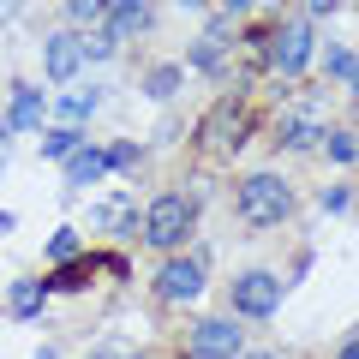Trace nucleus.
Masks as SVG:
<instances>
[{
	"instance_id": "ddd939ff",
	"label": "nucleus",
	"mask_w": 359,
	"mask_h": 359,
	"mask_svg": "<svg viewBox=\"0 0 359 359\" xmlns=\"http://www.w3.org/2000/svg\"><path fill=\"white\" fill-rule=\"evenodd\" d=\"M102 174H108V156H102V150H90V144H78V150L66 156V180H72V186H96Z\"/></svg>"
},
{
	"instance_id": "c756f323",
	"label": "nucleus",
	"mask_w": 359,
	"mask_h": 359,
	"mask_svg": "<svg viewBox=\"0 0 359 359\" xmlns=\"http://www.w3.org/2000/svg\"><path fill=\"white\" fill-rule=\"evenodd\" d=\"M174 6H186V13H204V6H210V0H174Z\"/></svg>"
},
{
	"instance_id": "7ed1b4c3",
	"label": "nucleus",
	"mask_w": 359,
	"mask_h": 359,
	"mask_svg": "<svg viewBox=\"0 0 359 359\" xmlns=\"http://www.w3.org/2000/svg\"><path fill=\"white\" fill-rule=\"evenodd\" d=\"M311 48H318V30H311L306 18H294V25H282V30H269V36H264V54H269V66H276L282 78L306 72Z\"/></svg>"
},
{
	"instance_id": "393cba45",
	"label": "nucleus",
	"mask_w": 359,
	"mask_h": 359,
	"mask_svg": "<svg viewBox=\"0 0 359 359\" xmlns=\"http://www.w3.org/2000/svg\"><path fill=\"white\" fill-rule=\"evenodd\" d=\"M66 13L90 25V18H102V13H108V0H66Z\"/></svg>"
},
{
	"instance_id": "4468645a",
	"label": "nucleus",
	"mask_w": 359,
	"mask_h": 359,
	"mask_svg": "<svg viewBox=\"0 0 359 359\" xmlns=\"http://www.w3.org/2000/svg\"><path fill=\"white\" fill-rule=\"evenodd\" d=\"M144 222V210L132 204V198H108L102 210H96V228H108V233H132Z\"/></svg>"
},
{
	"instance_id": "7c9ffc66",
	"label": "nucleus",
	"mask_w": 359,
	"mask_h": 359,
	"mask_svg": "<svg viewBox=\"0 0 359 359\" xmlns=\"http://www.w3.org/2000/svg\"><path fill=\"white\" fill-rule=\"evenodd\" d=\"M222 6H228V13H245V6H252V0H222Z\"/></svg>"
},
{
	"instance_id": "a211bd4d",
	"label": "nucleus",
	"mask_w": 359,
	"mask_h": 359,
	"mask_svg": "<svg viewBox=\"0 0 359 359\" xmlns=\"http://www.w3.org/2000/svg\"><path fill=\"white\" fill-rule=\"evenodd\" d=\"M323 72H330V84H353V48L335 42V48L323 54Z\"/></svg>"
},
{
	"instance_id": "2f4dec72",
	"label": "nucleus",
	"mask_w": 359,
	"mask_h": 359,
	"mask_svg": "<svg viewBox=\"0 0 359 359\" xmlns=\"http://www.w3.org/2000/svg\"><path fill=\"white\" fill-rule=\"evenodd\" d=\"M6 138H13V132H6V126H0V162H6Z\"/></svg>"
},
{
	"instance_id": "f8f14e48",
	"label": "nucleus",
	"mask_w": 359,
	"mask_h": 359,
	"mask_svg": "<svg viewBox=\"0 0 359 359\" xmlns=\"http://www.w3.org/2000/svg\"><path fill=\"white\" fill-rule=\"evenodd\" d=\"M42 114H48L42 90H36V84H18V90H13V108H6V132H36Z\"/></svg>"
},
{
	"instance_id": "39448f33",
	"label": "nucleus",
	"mask_w": 359,
	"mask_h": 359,
	"mask_svg": "<svg viewBox=\"0 0 359 359\" xmlns=\"http://www.w3.org/2000/svg\"><path fill=\"white\" fill-rule=\"evenodd\" d=\"M156 294H162L168 306H192V299L204 294V264H192V257H168V264L156 269Z\"/></svg>"
},
{
	"instance_id": "5701e85b",
	"label": "nucleus",
	"mask_w": 359,
	"mask_h": 359,
	"mask_svg": "<svg viewBox=\"0 0 359 359\" xmlns=\"http://www.w3.org/2000/svg\"><path fill=\"white\" fill-rule=\"evenodd\" d=\"M330 162H341V168L353 162V132H347V126H341V132H330Z\"/></svg>"
},
{
	"instance_id": "2eb2a0df",
	"label": "nucleus",
	"mask_w": 359,
	"mask_h": 359,
	"mask_svg": "<svg viewBox=\"0 0 359 359\" xmlns=\"http://www.w3.org/2000/svg\"><path fill=\"white\" fill-rule=\"evenodd\" d=\"M42 306H48V287H42V282H18V287H13V318H18V323L42 318Z\"/></svg>"
},
{
	"instance_id": "bb28decb",
	"label": "nucleus",
	"mask_w": 359,
	"mask_h": 359,
	"mask_svg": "<svg viewBox=\"0 0 359 359\" xmlns=\"http://www.w3.org/2000/svg\"><path fill=\"white\" fill-rule=\"evenodd\" d=\"M90 359H132V347H120V341H102V347H96Z\"/></svg>"
},
{
	"instance_id": "0eeeda50",
	"label": "nucleus",
	"mask_w": 359,
	"mask_h": 359,
	"mask_svg": "<svg viewBox=\"0 0 359 359\" xmlns=\"http://www.w3.org/2000/svg\"><path fill=\"white\" fill-rule=\"evenodd\" d=\"M192 353H198V359H240V323L204 318V323L192 330Z\"/></svg>"
},
{
	"instance_id": "423d86ee",
	"label": "nucleus",
	"mask_w": 359,
	"mask_h": 359,
	"mask_svg": "<svg viewBox=\"0 0 359 359\" xmlns=\"http://www.w3.org/2000/svg\"><path fill=\"white\" fill-rule=\"evenodd\" d=\"M228 54H233V30H228V18H210L204 36L192 42V66H198V72H210V78H222V72H228Z\"/></svg>"
},
{
	"instance_id": "f03ea898",
	"label": "nucleus",
	"mask_w": 359,
	"mask_h": 359,
	"mask_svg": "<svg viewBox=\"0 0 359 359\" xmlns=\"http://www.w3.org/2000/svg\"><path fill=\"white\" fill-rule=\"evenodd\" d=\"M192 222H198V204L192 198H180V192H168V198H156L150 210H144V240L156 245V252H180V245L192 240Z\"/></svg>"
},
{
	"instance_id": "f3484780",
	"label": "nucleus",
	"mask_w": 359,
	"mask_h": 359,
	"mask_svg": "<svg viewBox=\"0 0 359 359\" xmlns=\"http://www.w3.org/2000/svg\"><path fill=\"white\" fill-rule=\"evenodd\" d=\"M114 48H120V42L108 36L102 25H90L84 36H78V54H84V60H114Z\"/></svg>"
},
{
	"instance_id": "9b49d317",
	"label": "nucleus",
	"mask_w": 359,
	"mask_h": 359,
	"mask_svg": "<svg viewBox=\"0 0 359 359\" xmlns=\"http://www.w3.org/2000/svg\"><path fill=\"white\" fill-rule=\"evenodd\" d=\"M102 30H108L114 42L138 36V30H150V6H144V0H108V13H102Z\"/></svg>"
},
{
	"instance_id": "f257e3e1",
	"label": "nucleus",
	"mask_w": 359,
	"mask_h": 359,
	"mask_svg": "<svg viewBox=\"0 0 359 359\" xmlns=\"http://www.w3.org/2000/svg\"><path fill=\"white\" fill-rule=\"evenodd\" d=\"M233 210H240L245 228H282L287 210H294V192H287V180H276V174H245L240 192H233Z\"/></svg>"
},
{
	"instance_id": "cd10ccee",
	"label": "nucleus",
	"mask_w": 359,
	"mask_h": 359,
	"mask_svg": "<svg viewBox=\"0 0 359 359\" xmlns=\"http://www.w3.org/2000/svg\"><path fill=\"white\" fill-rule=\"evenodd\" d=\"M18 6H25V0H0V25H6V18H13Z\"/></svg>"
},
{
	"instance_id": "b1692460",
	"label": "nucleus",
	"mask_w": 359,
	"mask_h": 359,
	"mask_svg": "<svg viewBox=\"0 0 359 359\" xmlns=\"http://www.w3.org/2000/svg\"><path fill=\"white\" fill-rule=\"evenodd\" d=\"M102 156H108V174H114V168H132V162H138V144L126 138V144H114V150H102Z\"/></svg>"
},
{
	"instance_id": "a878e982",
	"label": "nucleus",
	"mask_w": 359,
	"mask_h": 359,
	"mask_svg": "<svg viewBox=\"0 0 359 359\" xmlns=\"http://www.w3.org/2000/svg\"><path fill=\"white\" fill-rule=\"evenodd\" d=\"M353 204V186H330V192H323V210H347Z\"/></svg>"
},
{
	"instance_id": "6ab92c4d",
	"label": "nucleus",
	"mask_w": 359,
	"mask_h": 359,
	"mask_svg": "<svg viewBox=\"0 0 359 359\" xmlns=\"http://www.w3.org/2000/svg\"><path fill=\"white\" fill-rule=\"evenodd\" d=\"M84 282H90V257H84V264H66L60 276H48L42 287H48V294H72V287H84Z\"/></svg>"
},
{
	"instance_id": "6e6552de",
	"label": "nucleus",
	"mask_w": 359,
	"mask_h": 359,
	"mask_svg": "<svg viewBox=\"0 0 359 359\" xmlns=\"http://www.w3.org/2000/svg\"><path fill=\"white\" fill-rule=\"evenodd\" d=\"M245 144V108H216V114L204 120V150L210 156H228Z\"/></svg>"
},
{
	"instance_id": "412c9836",
	"label": "nucleus",
	"mask_w": 359,
	"mask_h": 359,
	"mask_svg": "<svg viewBox=\"0 0 359 359\" xmlns=\"http://www.w3.org/2000/svg\"><path fill=\"white\" fill-rule=\"evenodd\" d=\"M156 96V102H168V96H180V66H156L150 72V84H144Z\"/></svg>"
},
{
	"instance_id": "473e14b6",
	"label": "nucleus",
	"mask_w": 359,
	"mask_h": 359,
	"mask_svg": "<svg viewBox=\"0 0 359 359\" xmlns=\"http://www.w3.org/2000/svg\"><path fill=\"white\" fill-rule=\"evenodd\" d=\"M0 233H13V216H6V210H0Z\"/></svg>"
},
{
	"instance_id": "c85d7f7f",
	"label": "nucleus",
	"mask_w": 359,
	"mask_h": 359,
	"mask_svg": "<svg viewBox=\"0 0 359 359\" xmlns=\"http://www.w3.org/2000/svg\"><path fill=\"white\" fill-rule=\"evenodd\" d=\"M335 359H359V347H353V335H347V341H341V353H335Z\"/></svg>"
},
{
	"instance_id": "aec40b11",
	"label": "nucleus",
	"mask_w": 359,
	"mask_h": 359,
	"mask_svg": "<svg viewBox=\"0 0 359 359\" xmlns=\"http://www.w3.org/2000/svg\"><path fill=\"white\" fill-rule=\"evenodd\" d=\"M78 144H84V132H78V126H54L48 138H42V156H72Z\"/></svg>"
},
{
	"instance_id": "dca6fc26",
	"label": "nucleus",
	"mask_w": 359,
	"mask_h": 359,
	"mask_svg": "<svg viewBox=\"0 0 359 359\" xmlns=\"http://www.w3.org/2000/svg\"><path fill=\"white\" fill-rule=\"evenodd\" d=\"M96 102H102L96 90H66V96H60V120H66V126H78V120L96 114Z\"/></svg>"
},
{
	"instance_id": "4be33fe9",
	"label": "nucleus",
	"mask_w": 359,
	"mask_h": 359,
	"mask_svg": "<svg viewBox=\"0 0 359 359\" xmlns=\"http://www.w3.org/2000/svg\"><path fill=\"white\" fill-rule=\"evenodd\" d=\"M48 257H54V264L78 257V228H60V233H54V240H48Z\"/></svg>"
},
{
	"instance_id": "1a4fd4ad",
	"label": "nucleus",
	"mask_w": 359,
	"mask_h": 359,
	"mask_svg": "<svg viewBox=\"0 0 359 359\" xmlns=\"http://www.w3.org/2000/svg\"><path fill=\"white\" fill-rule=\"evenodd\" d=\"M42 66H48L54 84H72V78L84 72V54H78V30H60V36H48V48H42Z\"/></svg>"
},
{
	"instance_id": "9d476101",
	"label": "nucleus",
	"mask_w": 359,
	"mask_h": 359,
	"mask_svg": "<svg viewBox=\"0 0 359 359\" xmlns=\"http://www.w3.org/2000/svg\"><path fill=\"white\" fill-rule=\"evenodd\" d=\"M323 138V120H318V102H306L299 114H287L282 126H276V144L282 150H311V144Z\"/></svg>"
},
{
	"instance_id": "20e7f679",
	"label": "nucleus",
	"mask_w": 359,
	"mask_h": 359,
	"mask_svg": "<svg viewBox=\"0 0 359 359\" xmlns=\"http://www.w3.org/2000/svg\"><path fill=\"white\" fill-rule=\"evenodd\" d=\"M276 306H282L276 269H245L240 282H233V311L240 318H276Z\"/></svg>"
},
{
	"instance_id": "72a5a7b5",
	"label": "nucleus",
	"mask_w": 359,
	"mask_h": 359,
	"mask_svg": "<svg viewBox=\"0 0 359 359\" xmlns=\"http://www.w3.org/2000/svg\"><path fill=\"white\" fill-rule=\"evenodd\" d=\"M240 359H276V353H240Z\"/></svg>"
}]
</instances>
